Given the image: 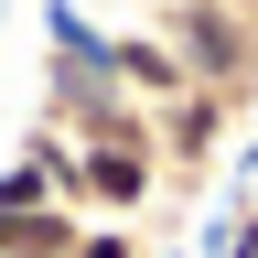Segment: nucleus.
Instances as JSON below:
<instances>
[{"label": "nucleus", "mask_w": 258, "mask_h": 258, "mask_svg": "<svg viewBox=\"0 0 258 258\" xmlns=\"http://www.w3.org/2000/svg\"><path fill=\"white\" fill-rule=\"evenodd\" d=\"M140 32H151L237 129L258 118V0H151Z\"/></svg>", "instance_id": "nucleus-1"}, {"label": "nucleus", "mask_w": 258, "mask_h": 258, "mask_svg": "<svg viewBox=\"0 0 258 258\" xmlns=\"http://www.w3.org/2000/svg\"><path fill=\"white\" fill-rule=\"evenodd\" d=\"M64 205H76L86 226H140V215L161 205V151H151V140H76Z\"/></svg>", "instance_id": "nucleus-2"}, {"label": "nucleus", "mask_w": 258, "mask_h": 258, "mask_svg": "<svg viewBox=\"0 0 258 258\" xmlns=\"http://www.w3.org/2000/svg\"><path fill=\"white\" fill-rule=\"evenodd\" d=\"M226 140H237V118H226V108H215L205 86H183V97H161V108H151V151H161V194H172L183 215L205 205V183H215Z\"/></svg>", "instance_id": "nucleus-3"}, {"label": "nucleus", "mask_w": 258, "mask_h": 258, "mask_svg": "<svg viewBox=\"0 0 258 258\" xmlns=\"http://www.w3.org/2000/svg\"><path fill=\"white\" fill-rule=\"evenodd\" d=\"M108 43H118V22H97L86 0H43V64H97V76H118Z\"/></svg>", "instance_id": "nucleus-4"}, {"label": "nucleus", "mask_w": 258, "mask_h": 258, "mask_svg": "<svg viewBox=\"0 0 258 258\" xmlns=\"http://www.w3.org/2000/svg\"><path fill=\"white\" fill-rule=\"evenodd\" d=\"M86 215L76 205H0V258H76Z\"/></svg>", "instance_id": "nucleus-5"}, {"label": "nucleus", "mask_w": 258, "mask_h": 258, "mask_svg": "<svg viewBox=\"0 0 258 258\" xmlns=\"http://www.w3.org/2000/svg\"><path fill=\"white\" fill-rule=\"evenodd\" d=\"M108 64H118V86L140 97V108H161V97H183V86H194V76H183V64H172V54L151 43L140 22H118V43H108Z\"/></svg>", "instance_id": "nucleus-6"}, {"label": "nucleus", "mask_w": 258, "mask_h": 258, "mask_svg": "<svg viewBox=\"0 0 258 258\" xmlns=\"http://www.w3.org/2000/svg\"><path fill=\"white\" fill-rule=\"evenodd\" d=\"M183 247H194V258H258V183H237L226 205H205Z\"/></svg>", "instance_id": "nucleus-7"}, {"label": "nucleus", "mask_w": 258, "mask_h": 258, "mask_svg": "<svg viewBox=\"0 0 258 258\" xmlns=\"http://www.w3.org/2000/svg\"><path fill=\"white\" fill-rule=\"evenodd\" d=\"M161 237H140V226H86L76 237V258H151Z\"/></svg>", "instance_id": "nucleus-8"}, {"label": "nucleus", "mask_w": 258, "mask_h": 258, "mask_svg": "<svg viewBox=\"0 0 258 258\" xmlns=\"http://www.w3.org/2000/svg\"><path fill=\"white\" fill-rule=\"evenodd\" d=\"M151 258H194V247H151Z\"/></svg>", "instance_id": "nucleus-9"}, {"label": "nucleus", "mask_w": 258, "mask_h": 258, "mask_svg": "<svg viewBox=\"0 0 258 258\" xmlns=\"http://www.w3.org/2000/svg\"><path fill=\"white\" fill-rule=\"evenodd\" d=\"M129 11H151V0H129Z\"/></svg>", "instance_id": "nucleus-10"}]
</instances>
